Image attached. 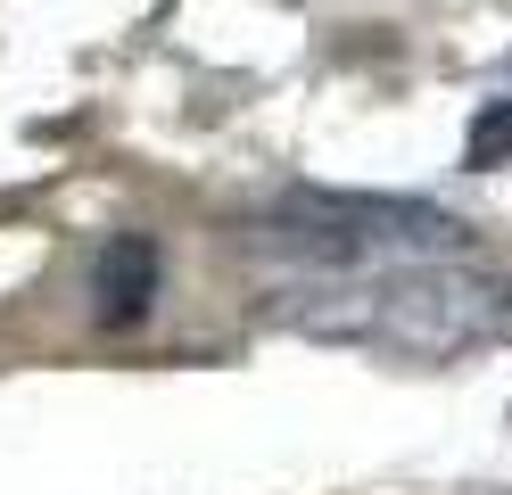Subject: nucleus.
<instances>
[{"instance_id": "obj_4", "label": "nucleus", "mask_w": 512, "mask_h": 495, "mask_svg": "<svg viewBox=\"0 0 512 495\" xmlns=\"http://www.w3.org/2000/svg\"><path fill=\"white\" fill-rule=\"evenodd\" d=\"M504 157H512V91L504 99H479L471 132H463V165H471V174H496Z\"/></svg>"}, {"instance_id": "obj_1", "label": "nucleus", "mask_w": 512, "mask_h": 495, "mask_svg": "<svg viewBox=\"0 0 512 495\" xmlns=\"http://www.w3.org/2000/svg\"><path fill=\"white\" fill-rule=\"evenodd\" d=\"M273 330L314 347L389 355V363H455L471 347L512 339V281L471 256H405V264H347L265 297Z\"/></svg>"}, {"instance_id": "obj_6", "label": "nucleus", "mask_w": 512, "mask_h": 495, "mask_svg": "<svg viewBox=\"0 0 512 495\" xmlns=\"http://www.w3.org/2000/svg\"><path fill=\"white\" fill-rule=\"evenodd\" d=\"M504 495H512V487H504Z\"/></svg>"}, {"instance_id": "obj_2", "label": "nucleus", "mask_w": 512, "mask_h": 495, "mask_svg": "<svg viewBox=\"0 0 512 495\" xmlns=\"http://www.w3.org/2000/svg\"><path fill=\"white\" fill-rule=\"evenodd\" d=\"M240 240L265 256H306V273H347V264L405 256H471V223L446 215L438 198L397 190H281Z\"/></svg>"}, {"instance_id": "obj_3", "label": "nucleus", "mask_w": 512, "mask_h": 495, "mask_svg": "<svg viewBox=\"0 0 512 495\" xmlns=\"http://www.w3.org/2000/svg\"><path fill=\"white\" fill-rule=\"evenodd\" d=\"M166 297V256H157L149 231H116L91 264V322L100 330H141L149 306Z\"/></svg>"}, {"instance_id": "obj_5", "label": "nucleus", "mask_w": 512, "mask_h": 495, "mask_svg": "<svg viewBox=\"0 0 512 495\" xmlns=\"http://www.w3.org/2000/svg\"><path fill=\"white\" fill-rule=\"evenodd\" d=\"M504 429H512V405H504Z\"/></svg>"}]
</instances>
